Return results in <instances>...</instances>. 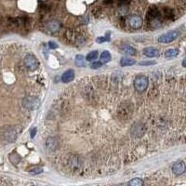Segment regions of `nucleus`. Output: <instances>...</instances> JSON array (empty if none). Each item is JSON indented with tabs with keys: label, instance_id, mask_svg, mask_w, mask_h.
Wrapping results in <instances>:
<instances>
[{
	"label": "nucleus",
	"instance_id": "4",
	"mask_svg": "<svg viewBox=\"0 0 186 186\" xmlns=\"http://www.w3.org/2000/svg\"><path fill=\"white\" fill-rule=\"evenodd\" d=\"M179 32L178 31H170V32L164 34L158 37V41L160 43H164V44H167L170 42H173L174 40H176L177 38L179 37Z\"/></svg>",
	"mask_w": 186,
	"mask_h": 186
},
{
	"label": "nucleus",
	"instance_id": "23",
	"mask_svg": "<svg viewBox=\"0 0 186 186\" xmlns=\"http://www.w3.org/2000/svg\"><path fill=\"white\" fill-rule=\"evenodd\" d=\"M101 65H103V63H101V61H95V63H91L90 67L92 69H99L101 67Z\"/></svg>",
	"mask_w": 186,
	"mask_h": 186
},
{
	"label": "nucleus",
	"instance_id": "29",
	"mask_svg": "<svg viewBox=\"0 0 186 186\" xmlns=\"http://www.w3.org/2000/svg\"><path fill=\"white\" fill-rule=\"evenodd\" d=\"M35 132H37V128H33V130L31 131V137H32V138H34V137Z\"/></svg>",
	"mask_w": 186,
	"mask_h": 186
},
{
	"label": "nucleus",
	"instance_id": "9",
	"mask_svg": "<svg viewBox=\"0 0 186 186\" xmlns=\"http://www.w3.org/2000/svg\"><path fill=\"white\" fill-rule=\"evenodd\" d=\"M60 28H61V23L58 21H51L50 23H48L46 25V29L48 32H50V33L58 32Z\"/></svg>",
	"mask_w": 186,
	"mask_h": 186
},
{
	"label": "nucleus",
	"instance_id": "12",
	"mask_svg": "<svg viewBox=\"0 0 186 186\" xmlns=\"http://www.w3.org/2000/svg\"><path fill=\"white\" fill-rule=\"evenodd\" d=\"M46 146L50 151H55L57 149V146H58V143H57L55 138L50 137V138H48L46 141Z\"/></svg>",
	"mask_w": 186,
	"mask_h": 186
},
{
	"label": "nucleus",
	"instance_id": "6",
	"mask_svg": "<svg viewBox=\"0 0 186 186\" xmlns=\"http://www.w3.org/2000/svg\"><path fill=\"white\" fill-rule=\"evenodd\" d=\"M23 104L25 108L29 110H34L37 109L40 105V101L37 97H26L23 101Z\"/></svg>",
	"mask_w": 186,
	"mask_h": 186
},
{
	"label": "nucleus",
	"instance_id": "30",
	"mask_svg": "<svg viewBox=\"0 0 186 186\" xmlns=\"http://www.w3.org/2000/svg\"><path fill=\"white\" fill-rule=\"evenodd\" d=\"M183 67H185V68H186V58L183 61Z\"/></svg>",
	"mask_w": 186,
	"mask_h": 186
},
{
	"label": "nucleus",
	"instance_id": "5",
	"mask_svg": "<svg viewBox=\"0 0 186 186\" xmlns=\"http://www.w3.org/2000/svg\"><path fill=\"white\" fill-rule=\"evenodd\" d=\"M18 136V132L15 127H8L3 131V138L8 143H13Z\"/></svg>",
	"mask_w": 186,
	"mask_h": 186
},
{
	"label": "nucleus",
	"instance_id": "18",
	"mask_svg": "<svg viewBox=\"0 0 186 186\" xmlns=\"http://www.w3.org/2000/svg\"><path fill=\"white\" fill-rule=\"evenodd\" d=\"M98 56H99V53L97 50H93L91 52H90L87 55L86 57V60L87 61H93L94 60H96L97 58H98Z\"/></svg>",
	"mask_w": 186,
	"mask_h": 186
},
{
	"label": "nucleus",
	"instance_id": "24",
	"mask_svg": "<svg viewBox=\"0 0 186 186\" xmlns=\"http://www.w3.org/2000/svg\"><path fill=\"white\" fill-rule=\"evenodd\" d=\"M59 46H58V44L55 43V42H53V41H50L48 42V48H51V50H55V48H57Z\"/></svg>",
	"mask_w": 186,
	"mask_h": 186
},
{
	"label": "nucleus",
	"instance_id": "11",
	"mask_svg": "<svg viewBox=\"0 0 186 186\" xmlns=\"http://www.w3.org/2000/svg\"><path fill=\"white\" fill-rule=\"evenodd\" d=\"M74 78V70H67L61 76V81L63 83H69L73 81Z\"/></svg>",
	"mask_w": 186,
	"mask_h": 186
},
{
	"label": "nucleus",
	"instance_id": "10",
	"mask_svg": "<svg viewBox=\"0 0 186 186\" xmlns=\"http://www.w3.org/2000/svg\"><path fill=\"white\" fill-rule=\"evenodd\" d=\"M143 53L148 58H154V57H157L159 55V51L156 50V48L153 47H149V48H145L143 50Z\"/></svg>",
	"mask_w": 186,
	"mask_h": 186
},
{
	"label": "nucleus",
	"instance_id": "19",
	"mask_svg": "<svg viewBox=\"0 0 186 186\" xmlns=\"http://www.w3.org/2000/svg\"><path fill=\"white\" fill-rule=\"evenodd\" d=\"M76 64L78 67H85L86 63L84 61V57L82 55H76Z\"/></svg>",
	"mask_w": 186,
	"mask_h": 186
},
{
	"label": "nucleus",
	"instance_id": "1",
	"mask_svg": "<svg viewBox=\"0 0 186 186\" xmlns=\"http://www.w3.org/2000/svg\"><path fill=\"white\" fill-rule=\"evenodd\" d=\"M149 81L148 78L143 74H140V76H136L134 80V87L138 92H143L146 90V88L148 87Z\"/></svg>",
	"mask_w": 186,
	"mask_h": 186
},
{
	"label": "nucleus",
	"instance_id": "3",
	"mask_svg": "<svg viewBox=\"0 0 186 186\" xmlns=\"http://www.w3.org/2000/svg\"><path fill=\"white\" fill-rule=\"evenodd\" d=\"M144 132H145V126L144 124L141 122L134 123L130 128V134L132 137H135V138L141 137L144 134Z\"/></svg>",
	"mask_w": 186,
	"mask_h": 186
},
{
	"label": "nucleus",
	"instance_id": "22",
	"mask_svg": "<svg viewBox=\"0 0 186 186\" xmlns=\"http://www.w3.org/2000/svg\"><path fill=\"white\" fill-rule=\"evenodd\" d=\"M42 172H43L42 167H34V169H31L30 173L33 174V175H35V174H40V173H42Z\"/></svg>",
	"mask_w": 186,
	"mask_h": 186
},
{
	"label": "nucleus",
	"instance_id": "8",
	"mask_svg": "<svg viewBox=\"0 0 186 186\" xmlns=\"http://www.w3.org/2000/svg\"><path fill=\"white\" fill-rule=\"evenodd\" d=\"M185 170H186V166H185L184 162H183V161L176 162L173 164V166H172V172L177 176L183 174Z\"/></svg>",
	"mask_w": 186,
	"mask_h": 186
},
{
	"label": "nucleus",
	"instance_id": "14",
	"mask_svg": "<svg viewBox=\"0 0 186 186\" xmlns=\"http://www.w3.org/2000/svg\"><path fill=\"white\" fill-rule=\"evenodd\" d=\"M158 16H159V11L156 8L153 7V8H150L149 11H148V16H147L148 19H151L153 21V20L157 19Z\"/></svg>",
	"mask_w": 186,
	"mask_h": 186
},
{
	"label": "nucleus",
	"instance_id": "2",
	"mask_svg": "<svg viewBox=\"0 0 186 186\" xmlns=\"http://www.w3.org/2000/svg\"><path fill=\"white\" fill-rule=\"evenodd\" d=\"M24 64L26 68L30 71H34L39 67V63L35 56L33 54H27L24 58Z\"/></svg>",
	"mask_w": 186,
	"mask_h": 186
},
{
	"label": "nucleus",
	"instance_id": "13",
	"mask_svg": "<svg viewBox=\"0 0 186 186\" xmlns=\"http://www.w3.org/2000/svg\"><path fill=\"white\" fill-rule=\"evenodd\" d=\"M120 50L122 51V53H125V54L127 55H130V56H134L136 55V50L133 48V47H131L130 45H125V46H123L121 48H120Z\"/></svg>",
	"mask_w": 186,
	"mask_h": 186
},
{
	"label": "nucleus",
	"instance_id": "28",
	"mask_svg": "<svg viewBox=\"0 0 186 186\" xmlns=\"http://www.w3.org/2000/svg\"><path fill=\"white\" fill-rule=\"evenodd\" d=\"M130 2V0H119V4H120L121 6H126Z\"/></svg>",
	"mask_w": 186,
	"mask_h": 186
},
{
	"label": "nucleus",
	"instance_id": "27",
	"mask_svg": "<svg viewBox=\"0 0 186 186\" xmlns=\"http://www.w3.org/2000/svg\"><path fill=\"white\" fill-rule=\"evenodd\" d=\"M110 39L109 38H105V37H99V38H97V42L98 43H103V42H105V41H109Z\"/></svg>",
	"mask_w": 186,
	"mask_h": 186
},
{
	"label": "nucleus",
	"instance_id": "7",
	"mask_svg": "<svg viewBox=\"0 0 186 186\" xmlns=\"http://www.w3.org/2000/svg\"><path fill=\"white\" fill-rule=\"evenodd\" d=\"M143 19L139 15H131L128 18V24L131 28L133 29H139L143 25Z\"/></svg>",
	"mask_w": 186,
	"mask_h": 186
},
{
	"label": "nucleus",
	"instance_id": "15",
	"mask_svg": "<svg viewBox=\"0 0 186 186\" xmlns=\"http://www.w3.org/2000/svg\"><path fill=\"white\" fill-rule=\"evenodd\" d=\"M136 63V61L133 59H130V58H126L124 57L120 60V65L123 66V67H126V66H131L134 65Z\"/></svg>",
	"mask_w": 186,
	"mask_h": 186
},
{
	"label": "nucleus",
	"instance_id": "25",
	"mask_svg": "<svg viewBox=\"0 0 186 186\" xmlns=\"http://www.w3.org/2000/svg\"><path fill=\"white\" fill-rule=\"evenodd\" d=\"M165 14H166L167 17L171 18L172 16H173V11H172L170 8H166V10H165Z\"/></svg>",
	"mask_w": 186,
	"mask_h": 186
},
{
	"label": "nucleus",
	"instance_id": "31",
	"mask_svg": "<svg viewBox=\"0 0 186 186\" xmlns=\"http://www.w3.org/2000/svg\"><path fill=\"white\" fill-rule=\"evenodd\" d=\"M106 2H107V3H110V2H112V0H106Z\"/></svg>",
	"mask_w": 186,
	"mask_h": 186
},
{
	"label": "nucleus",
	"instance_id": "20",
	"mask_svg": "<svg viewBox=\"0 0 186 186\" xmlns=\"http://www.w3.org/2000/svg\"><path fill=\"white\" fill-rule=\"evenodd\" d=\"M10 160L12 164H18L21 161V157L17 153H12L10 156Z\"/></svg>",
	"mask_w": 186,
	"mask_h": 186
},
{
	"label": "nucleus",
	"instance_id": "21",
	"mask_svg": "<svg viewBox=\"0 0 186 186\" xmlns=\"http://www.w3.org/2000/svg\"><path fill=\"white\" fill-rule=\"evenodd\" d=\"M143 184H144L143 180H141L140 178L132 179L130 181V185H131V186H141V185H143Z\"/></svg>",
	"mask_w": 186,
	"mask_h": 186
},
{
	"label": "nucleus",
	"instance_id": "16",
	"mask_svg": "<svg viewBox=\"0 0 186 186\" xmlns=\"http://www.w3.org/2000/svg\"><path fill=\"white\" fill-rule=\"evenodd\" d=\"M112 60V56H111L110 52L107 50H104L101 55V61L103 63H108L109 61Z\"/></svg>",
	"mask_w": 186,
	"mask_h": 186
},
{
	"label": "nucleus",
	"instance_id": "26",
	"mask_svg": "<svg viewBox=\"0 0 186 186\" xmlns=\"http://www.w3.org/2000/svg\"><path fill=\"white\" fill-rule=\"evenodd\" d=\"M152 64H156V61H141L140 63V65H143V66H145V65H152Z\"/></svg>",
	"mask_w": 186,
	"mask_h": 186
},
{
	"label": "nucleus",
	"instance_id": "17",
	"mask_svg": "<svg viewBox=\"0 0 186 186\" xmlns=\"http://www.w3.org/2000/svg\"><path fill=\"white\" fill-rule=\"evenodd\" d=\"M179 54V50H176V48H169L165 52V56L167 58H172V57H175Z\"/></svg>",
	"mask_w": 186,
	"mask_h": 186
}]
</instances>
